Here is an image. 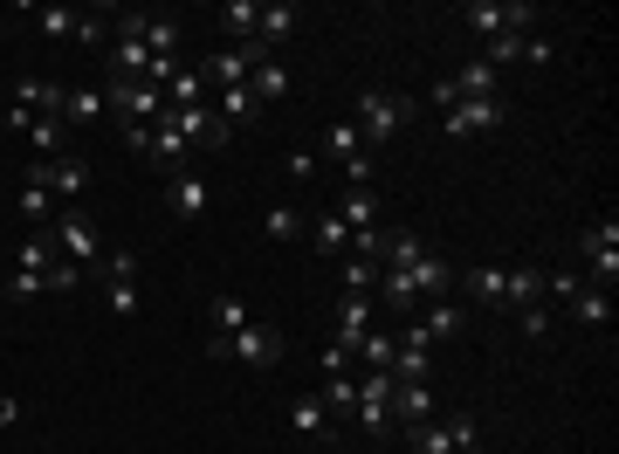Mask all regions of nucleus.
I'll use <instances>...</instances> for the list:
<instances>
[{
  "mask_svg": "<svg viewBox=\"0 0 619 454\" xmlns=\"http://www.w3.org/2000/svg\"><path fill=\"white\" fill-rule=\"evenodd\" d=\"M49 262H56V242H49V234H28V242H21V262H14V269L49 275Z\"/></svg>",
  "mask_w": 619,
  "mask_h": 454,
  "instance_id": "nucleus-38",
  "label": "nucleus"
},
{
  "mask_svg": "<svg viewBox=\"0 0 619 454\" xmlns=\"http://www.w3.org/2000/svg\"><path fill=\"white\" fill-rule=\"evenodd\" d=\"M21 138H28L41 159H62V118H28V132H21Z\"/></svg>",
  "mask_w": 619,
  "mask_h": 454,
  "instance_id": "nucleus-34",
  "label": "nucleus"
},
{
  "mask_svg": "<svg viewBox=\"0 0 619 454\" xmlns=\"http://www.w3.org/2000/svg\"><path fill=\"white\" fill-rule=\"evenodd\" d=\"M310 242H317V255H324V262H344V255H351V228L338 221V207H330V213H317Z\"/></svg>",
  "mask_w": 619,
  "mask_h": 454,
  "instance_id": "nucleus-19",
  "label": "nucleus"
},
{
  "mask_svg": "<svg viewBox=\"0 0 619 454\" xmlns=\"http://www.w3.org/2000/svg\"><path fill=\"white\" fill-rule=\"evenodd\" d=\"M420 255H427V248H420V234H413V228H386V255H379V269H413Z\"/></svg>",
  "mask_w": 619,
  "mask_h": 454,
  "instance_id": "nucleus-22",
  "label": "nucleus"
},
{
  "mask_svg": "<svg viewBox=\"0 0 619 454\" xmlns=\"http://www.w3.org/2000/svg\"><path fill=\"white\" fill-rule=\"evenodd\" d=\"M56 255H70V262H104V242H97V221L90 213H62L56 221Z\"/></svg>",
  "mask_w": 619,
  "mask_h": 454,
  "instance_id": "nucleus-11",
  "label": "nucleus"
},
{
  "mask_svg": "<svg viewBox=\"0 0 619 454\" xmlns=\"http://www.w3.org/2000/svg\"><path fill=\"white\" fill-rule=\"evenodd\" d=\"M434 414H440V400H434V385H427V379L392 393V427H420V420H434Z\"/></svg>",
  "mask_w": 619,
  "mask_h": 454,
  "instance_id": "nucleus-14",
  "label": "nucleus"
},
{
  "mask_svg": "<svg viewBox=\"0 0 619 454\" xmlns=\"http://www.w3.org/2000/svg\"><path fill=\"white\" fill-rule=\"evenodd\" d=\"M28 14H35V28L49 41H76V21H83L76 8H28Z\"/></svg>",
  "mask_w": 619,
  "mask_h": 454,
  "instance_id": "nucleus-30",
  "label": "nucleus"
},
{
  "mask_svg": "<svg viewBox=\"0 0 619 454\" xmlns=\"http://www.w3.org/2000/svg\"><path fill=\"white\" fill-rule=\"evenodd\" d=\"M392 393H400L392 372H365L359 379V406H351V414H359L365 434H386V427H392Z\"/></svg>",
  "mask_w": 619,
  "mask_h": 454,
  "instance_id": "nucleus-9",
  "label": "nucleus"
},
{
  "mask_svg": "<svg viewBox=\"0 0 619 454\" xmlns=\"http://www.w3.org/2000/svg\"><path fill=\"white\" fill-rule=\"evenodd\" d=\"M579 255H585V275H592L585 290H612L619 283V221H612V213L579 234Z\"/></svg>",
  "mask_w": 619,
  "mask_h": 454,
  "instance_id": "nucleus-4",
  "label": "nucleus"
},
{
  "mask_svg": "<svg viewBox=\"0 0 619 454\" xmlns=\"http://www.w3.org/2000/svg\"><path fill=\"white\" fill-rule=\"evenodd\" d=\"M282 35H296V8H290V0H276V8H262V28H255V41H262V49H276Z\"/></svg>",
  "mask_w": 619,
  "mask_h": 454,
  "instance_id": "nucleus-26",
  "label": "nucleus"
},
{
  "mask_svg": "<svg viewBox=\"0 0 619 454\" xmlns=\"http://www.w3.org/2000/svg\"><path fill=\"white\" fill-rule=\"evenodd\" d=\"M207 317H214V338H234V331H248V323H255V317H248V303H241V296H220Z\"/></svg>",
  "mask_w": 619,
  "mask_h": 454,
  "instance_id": "nucleus-31",
  "label": "nucleus"
},
{
  "mask_svg": "<svg viewBox=\"0 0 619 454\" xmlns=\"http://www.w3.org/2000/svg\"><path fill=\"white\" fill-rule=\"evenodd\" d=\"M427 365H434V338L413 323V331H400V352H392V385H420Z\"/></svg>",
  "mask_w": 619,
  "mask_h": 454,
  "instance_id": "nucleus-12",
  "label": "nucleus"
},
{
  "mask_svg": "<svg viewBox=\"0 0 619 454\" xmlns=\"http://www.w3.org/2000/svg\"><path fill=\"white\" fill-rule=\"evenodd\" d=\"M454 290L475 303V310H502V290H510V269H469L454 275Z\"/></svg>",
  "mask_w": 619,
  "mask_h": 454,
  "instance_id": "nucleus-13",
  "label": "nucleus"
},
{
  "mask_svg": "<svg viewBox=\"0 0 619 454\" xmlns=\"http://www.w3.org/2000/svg\"><path fill=\"white\" fill-rule=\"evenodd\" d=\"M317 172V151H290V180H310Z\"/></svg>",
  "mask_w": 619,
  "mask_h": 454,
  "instance_id": "nucleus-47",
  "label": "nucleus"
},
{
  "mask_svg": "<svg viewBox=\"0 0 619 454\" xmlns=\"http://www.w3.org/2000/svg\"><path fill=\"white\" fill-rule=\"evenodd\" d=\"M248 90H255V103H276V97H290V70H282L276 56H269V62H255Z\"/></svg>",
  "mask_w": 619,
  "mask_h": 454,
  "instance_id": "nucleus-24",
  "label": "nucleus"
},
{
  "mask_svg": "<svg viewBox=\"0 0 619 454\" xmlns=\"http://www.w3.org/2000/svg\"><path fill=\"white\" fill-rule=\"evenodd\" d=\"M41 290H49V283H41L35 269H14V275H8V303H35Z\"/></svg>",
  "mask_w": 619,
  "mask_h": 454,
  "instance_id": "nucleus-42",
  "label": "nucleus"
},
{
  "mask_svg": "<svg viewBox=\"0 0 619 454\" xmlns=\"http://www.w3.org/2000/svg\"><path fill=\"white\" fill-rule=\"evenodd\" d=\"M502 124V97H461L454 111H440V132L448 138H482Z\"/></svg>",
  "mask_w": 619,
  "mask_h": 454,
  "instance_id": "nucleus-8",
  "label": "nucleus"
},
{
  "mask_svg": "<svg viewBox=\"0 0 619 454\" xmlns=\"http://www.w3.org/2000/svg\"><path fill=\"white\" fill-rule=\"evenodd\" d=\"M392 352H400V338H392L386 323H372V331H365L359 344H351V358H359L365 372H392Z\"/></svg>",
  "mask_w": 619,
  "mask_h": 454,
  "instance_id": "nucleus-17",
  "label": "nucleus"
},
{
  "mask_svg": "<svg viewBox=\"0 0 619 454\" xmlns=\"http://www.w3.org/2000/svg\"><path fill=\"white\" fill-rule=\"evenodd\" d=\"M220 21H228L241 41H255V28H262V0H228V8H220Z\"/></svg>",
  "mask_w": 619,
  "mask_h": 454,
  "instance_id": "nucleus-35",
  "label": "nucleus"
},
{
  "mask_svg": "<svg viewBox=\"0 0 619 454\" xmlns=\"http://www.w3.org/2000/svg\"><path fill=\"white\" fill-rule=\"evenodd\" d=\"M214 111H220V124L234 132V124L255 118V90H248V83H241V90H214Z\"/></svg>",
  "mask_w": 619,
  "mask_h": 454,
  "instance_id": "nucleus-28",
  "label": "nucleus"
},
{
  "mask_svg": "<svg viewBox=\"0 0 619 454\" xmlns=\"http://www.w3.org/2000/svg\"><path fill=\"white\" fill-rule=\"evenodd\" d=\"M454 83V97H496V70H489V62H461V76H448Z\"/></svg>",
  "mask_w": 619,
  "mask_h": 454,
  "instance_id": "nucleus-27",
  "label": "nucleus"
},
{
  "mask_svg": "<svg viewBox=\"0 0 619 454\" xmlns=\"http://www.w3.org/2000/svg\"><path fill=\"white\" fill-rule=\"evenodd\" d=\"M324 372H330V379L351 372V352H344V344H324Z\"/></svg>",
  "mask_w": 619,
  "mask_h": 454,
  "instance_id": "nucleus-46",
  "label": "nucleus"
},
{
  "mask_svg": "<svg viewBox=\"0 0 619 454\" xmlns=\"http://www.w3.org/2000/svg\"><path fill=\"white\" fill-rule=\"evenodd\" d=\"M379 283V262H365V255H344V296H372Z\"/></svg>",
  "mask_w": 619,
  "mask_h": 454,
  "instance_id": "nucleus-36",
  "label": "nucleus"
},
{
  "mask_svg": "<svg viewBox=\"0 0 619 454\" xmlns=\"http://www.w3.org/2000/svg\"><path fill=\"white\" fill-rule=\"evenodd\" d=\"M338 221H344L351 234L379 228V200H372V186H344V207H338Z\"/></svg>",
  "mask_w": 619,
  "mask_h": 454,
  "instance_id": "nucleus-21",
  "label": "nucleus"
},
{
  "mask_svg": "<svg viewBox=\"0 0 619 454\" xmlns=\"http://www.w3.org/2000/svg\"><path fill=\"white\" fill-rule=\"evenodd\" d=\"M365 331H372V296H344L338 303V323H330V344H344V352H351Z\"/></svg>",
  "mask_w": 619,
  "mask_h": 454,
  "instance_id": "nucleus-16",
  "label": "nucleus"
},
{
  "mask_svg": "<svg viewBox=\"0 0 619 454\" xmlns=\"http://www.w3.org/2000/svg\"><path fill=\"white\" fill-rule=\"evenodd\" d=\"M544 303V269H510V290H502V310H530Z\"/></svg>",
  "mask_w": 619,
  "mask_h": 454,
  "instance_id": "nucleus-23",
  "label": "nucleus"
},
{
  "mask_svg": "<svg viewBox=\"0 0 619 454\" xmlns=\"http://www.w3.org/2000/svg\"><path fill=\"white\" fill-rule=\"evenodd\" d=\"M262 228H269V234H276V242H296V228H303V213H296V207H269V213H262Z\"/></svg>",
  "mask_w": 619,
  "mask_h": 454,
  "instance_id": "nucleus-39",
  "label": "nucleus"
},
{
  "mask_svg": "<svg viewBox=\"0 0 619 454\" xmlns=\"http://www.w3.org/2000/svg\"><path fill=\"white\" fill-rule=\"evenodd\" d=\"M351 124H359V138H365V145H386V138H400V132H406V97L365 90V97H359V118H351Z\"/></svg>",
  "mask_w": 619,
  "mask_h": 454,
  "instance_id": "nucleus-6",
  "label": "nucleus"
},
{
  "mask_svg": "<svg viewBox=\"0 0 619 454\" xmlns=\"http://www.w3.org/2000/svg\"><path fill=\"white\" fill-rule=\"evenodd\" d=\"M324 406H330V420H338V414H351V406H359V379H330Z\"/></svg>",
  "mask_w": 619,
  "mask_h": 454,
  "instance_id": "nucleus-41",
  "label": "nucleus"
},
{
  "mask_svg": "<svg viewBox=\"0 0 619 454\" xmlns=\"http://www.w3.org/2000/svg\"><path fill=\"white\" fill-rule=\"evenodd\" d=\"M83 275H90L83 262H70V255H56V262H49V275H41V283H49V290H76Z\"/></svg>",
  "mask_w": 619,
  "mask_h": 454,
  "instance_id": "nucleus-40",
  "label": "nucleus"
},
{
  "mask_svg": "<svg viewBox=\"0 0 619 454\" xmlns=\"http://www.w3.org/2000/svg\"><path fill=\"white\" fill-rule=\"evenodd\" d=\"M550 331V303H530L523 310V338H544Z\"/></svg>",
  "mask_w": 619,
  "mask_h": 454,
  "instance_id": "nucleus-44",
  "label": "nucleus"
},
{
  "mask_svg": "<svg viewBox=\"0 0 619 454\" xmlns=\"http://www.w3.org/2000/svg\"><path fill=\"white\" fill-rule=\"evenodd\" d=\"M365 151V138H359V124H330L324 132V159H338V165H351Z\"/></svg>",
  "mask_w": 619,
  "mask_h": 454,
  "instance_id": "nucleus-32",
  "label": "nucleus"
},
{
  "mask_svg": "<svg viewBox=\"0 0 619 454\" xmlns=\"http://www.w3.org/2000/svg\"><path fill=\"white\" fill-rule=\"evenodd\" d=\"M461 21H469V28L489 41V35H530L544 21V8H530V0H469V8H461Z\"/></svg>",
  "mask_w": 619,
  "mask_h": 454,
  "instance_id": "nucleus-2",
  "label": "nucleus"
},
{
  "mask_svg": "<svg viewBox=\"0 0 619 454\" xmlns=\"http://www.w3.org/2000/svg\"><path fill=\"white\" fill-rule=\"evenodd\" d=\"M420 331H427V338H454V331H469V303L434 296V303H427V317H420Z\"/></svg>",
  "mask_w": 619,
  "mask_h": 454,
  "instance_id": "nucleus-18",
  "label": "nucleus"
},
{
  "mask_svg": "<svg viewBox=\"0 0 619 454\" xmlns=\"http://www.w3.org/2000/svg\"><path fill=\"white\" fill-rule=\"evenodd\" d=\"M571 310H579V323H612V296L606 290H579V296H571Z\"/></svg>",
  "mask_w": 619,
  "mask_h": 454,
  "instance_id": "nucleus-37",
  "label": "nucleus"
},
{
  "mask_svg": "<svg viewBox=\"0 0 619 454\" xmlns=\"http://www.w3.org/2000/svg\"><path fill=\"white\" fill-rule=\"evenodd\" d=\"M0 138H8V124H0Z\"/></svg>",
  "mask_w": 619,
  "mask_h": 454,
  "instance_id": "nucleus-49",
  "label": "nucleus"
},
{
  "mask_svg": "<svg viewBox=\"0 0 619 454\" xmlns=\"http://www.w3.org/2000/svg\"><path fill=\"white\" fill-rule=\"evenodd\" d=\"M104 283H110V290H104V296H110V317L131 323V317H138V275H104Z\"/></svg>",
  "mask_w": 619,
  "mask_h": 454,
  "instance_id": "nucleus-33",
  "label": "nucleus"
},
{
  "mask_svg": "<svg viewBox=\"0 0 619 454\" xmlns=\"http://www.w3.org/2000/svg\"><path fill=\"white\" fill-rule=\"evenodd\" d=\"M186 151H193V145H186L180 132H172V124H151V145H145V159L159 165L166 180H172V172H186Z\"/></svg>",
  "mask_w": 619,
  "mask_h": 454,
  "instance_id": "nucleus-15",
  "label": "nucleus"
},
{
  "mask_svg": "<svg viewBox=\"0 0 619 454\" xmlns=\"http://www.w3.org/2000/svg\"><path fill=\"white\" fill-rule=\"evenodd\" d=\"M406 275H413V290H420V296H427V290H434V296H448V290H454V269H448V262H434V255H420Z\"/></svg>",
  "mask_w": 619,
  "mask_h": 454,
  "instance_id": "nucleus-29",
  "label": "nucleus"
},
{
  "mask_svg": "<svg viewBox=\"0 0 619 454\" xmlns=\"http://www.w3.org/2000/svg\"><path fill=\"white\" fill-rule=\"evenodd\" d=\"M21 221H49V193L35 180H21Z\"/></svg>",
  "mask_w": 619,
  "mask_h": 454,
  "instance_id": "nucleus-43",
  "label": "nucleus"
},
{
  "mask_svg": "<svg viewBox=\"0 0 619 454\" xmlns=\"http://www.w3.org/2000/svg\"><path fill=\"white\" fill-rule=\"evenodd\" d=\"M21 180H35L41 193H49V200H76V193L90 186V165H83V159H70V151H62V159H35L28 172H21Z\"/></svg>",
  "mask_w": 619,
  "mask_h": 454,
  "instance_id": "nucleus-7",
  "label": "nucleus"
},
{
  "mask_svg": "<svg viewBox=\"0 0 619 454\" xmlns=\"http://www.w3.org/2000/svg\"><path fill=\"white\" fill-rule=\"evenodd\" d=\"M110 111V103H104V90H97V83H76V90H62V124H97Z\"/></svg>",
  "mask_w": 619,
  "mask_h": 454,
  "instance_id": "nucleus-20",
  "label": "nucleus"
},
{
  "mask_svg": "<svg viewBox=\"0 0 619 454\" xmlns=\"http://www.w3.org/2000/svg\"><path fill=\"white\" fill-rule=\"evenodd\" d=\"M76 41H90V49H97V41H110V28H104V14H83V21H76Z\"/></svg>",
  "mask_w": 619,
  "mask_h": 454,
  "instance_id": "nucleus-45",
  "label": "nucleus"
},
{
  "mask_svg": "<svg viewBox=\"0 0 619 454\" xmlns=\"http://www.w3.org/2000/svg\"><path fill=\"white\" fill-rule=\"evenodd\" d=\"M21 420V400H8V393H0V427H14Z\"/></svg>",
  "mask_w": 619,
  "mask_h": 454,
  "instance_id": "nucleus-48",
  "label": "nucleus"
},
{
  "mask_svg": "<svg viewBox=\"0 0 619 454\" xmlns=\"http://www.w3.org/2000/svg\"><path fill=\"white\" fill-rule=\"evenodd\" d=\"M207 358H234V365H255V372H276L282 365V331L276 323H248V331H234V338H214Z\"/></svg>",
  "mask_w": 619,
  "mask_h": 454,
  "instance_id": "nucleus-1",
  "label": "nucleus"
},
{
  "mask_svg": "<svg viewBox=\"0 0 619 454\" xmlns=\"http://www.w3.org/2000/svg\"><path fill=\"white\" fill-rule=\"evenodd\" d=\"M104 103H110V118H124V124H159V118H166V90H159V83H124V76H110Z\"/></svg>",
  "mask_w": 619,
  "mask_h": 454,
  "instance_id": "nucleus-5",
  "label": "nucleus"
},
{
  "mask_svg": "<svg viewBox=\"0 0 619 454\" xmlns=\"http://www.w3.org/2000/svg\"><path fill=\"white\" fill-rule=\"evenodd\" d=\"M475 414H448V420H420V427H406V441H413V454H475Z\"/></svg>",
  "mask_w": 619,
  "mask_h": 454,
  "instance_id": "nucleus-3",
  "label": "nucleus"
},
{
  "mask_svg": "<svg viewBox=\"0 0 619 454\" xmlns=\"http://www.w3.org/2000/svg\"><path fill=\"white\" fill-rule=\"evenodd\" d=\"M290 427H296V434H324V427H330V406H324V393H303V400H290Z\"/></svg>",
  "mask_w": 619,
  "mask_h": 454,
  "instance_id": "nucleus-25",
  "label": "nucleus"
},
{
  "mask_svg": "<svg viewBox=\"0 0 619 454\" xmlns=\"http://www.w3.org/2000/svg\"><path fill=\"white\" fill-rule=\"evenodd\" d=\"M166 207H172V221H207V207H214V186L201 180V172H172L166 180Z\"/></svg>",
  "mask_w": 619,
  "mask_h": 454,
  "instance_id": "nucleus-10",
  "label": "nucleus"
}]
</instances>
